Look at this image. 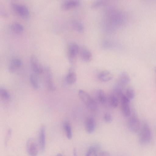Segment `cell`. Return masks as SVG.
<instances>
[{"instance_id":"11","label":"cell","mask_w":156,"mask_h":156,"mask_svg":"<svg viewBox=\"0 0 156 156\" xmlns=\"http://www.w3.org/2000/svg\"><path fill=\"white\" fill-rule=\"evenodd\" d=\"M39 145L40 150L43 152L44 150L45 145V129L44 126L41 127L38 135Z\"/></svg>"},{"instance_id":"15","label":"cell","mask_w":156,"mask_h":156,"mask_svg":"<svg viewBox=\"0 0 156 156\" xmlns=\"http://www.w3.org/2000/svg\"><path fill=\"white\" fill-rule=\"evenodd\" d=\"M80 57L82 61L85 62H89L92 58V55L91 52L85 48H82L80 52Z\"/></svg>"},{"instance_id":"2","label":"cell","mask_w":156,"mask_h":156,"mask_svg":"<svg viewBox=\"0 0 156 156\" xmlns=\"http://www.w3.org/2000/svg\"><path fill=\"white\" fill-rule=\"evenodd\" d=\"M78 94L80 99L88 108L92 111L96 109L97 107V103L87 93L83 90H80Z\"/></svg>"},{"instance_id":"18","label":"cell","mask_w":156,"mask_h":156,"mask_svg":"<svg viewBox=\"0 0 156 156\" xmlns=\"http://www.w3.org/2000/svg\"><path fill=\"white\" fill-rule=\"evenodd\" d=\"M97 99L102 104H104L106 101V98L104 90L102 89H99L96 92Z\"/></svg>"},{"instance_id":"9","label":"cell","mask_w":156,"mask_h":156,"mask_svg":"<svg viewBox=\"0 0 156 156\" xmlns=\"http://www.w3.org/2000/svg\"><path fill=\"white\" fill-rule=\"evenodd\" d=\"M130 81V77L128 74L126 72H122L119 75L118 82L115 88L122 90L124 87L129 83Z\"/></svg>"},{"instance_id":"30","label":"cell","mask_w":156,"mask_h":156,"mask_svg":"<svg viewBox=\"0 0 156 156\" xmlns=\"http://www.w3.org/2000/svg\"><path fill=\"white\" fill-rule=\"evenodd\" d=\"M99 156H110V154L107 151H101L99 153Z\"/></svg>"},{"instance_id":"24","label":"cell","mask_w":156,"mask_h":156,"mask_svg":"<svg viewBox=\"0 0 156 156\" xmlns=\"http://www.w3.org/2000/svg\"><path fill=\"white\" fill-rule=\"evenodd\" d=\"M135 92L131 87L128 88L126 91V96L130 100L133 98L135 96Z\"/></svg>"},{"instance_id":"26","label":"cell","mask_w":156,"mask_h":156,"mask_svg":"<svg viewBox=\"0 0 156 156\" xmlns=\"http://www.w3.org/2000/svg\"><path fill=\"white\" fill-rule=\"evenodd\" d=\"M105 3V1L98 0L94 2L91 5V8L96 9L103 5Z\"/></svg>"},{"instance_id":"25","label":"cell","mask_w":156,"mask_h":156,"mask_svg":"<svg viewBox=\"0 0 156 156\" xmlns=\"http://www.w3.org/2000/svg\"><path fill=\"white\" fill-rule=\"evenodd\" d=\"M0 95L3 99L7 100L9 98L10 95L8 92L4 88L0 87Z\"/></svg>"},{"instance_id":"31","label":"cell","mask_w":156,"mask_h":156,"mask_svg":"<svg viewBox=\"0 0 156 156\" xmlns=\"http://www.w3.org/2000/svg\"><path fill=\"white\" fill-rule=\"evenodd\" d=\"M90 147L97 151L100 149V146L98 144H95L92 145Z\"/></svg>"},{"instance_id":"10","label":"cell","mask_w":156,"mask_h":156,"mask_svg":"<svg viewBox=\"0 0 156 156\" xmlns=\"http://www.w3.org/2000/svg\"><path fill=\"white\" fill-rule=\"evenodd\" d=\"M30 66L33 71L36 74H40L43 72V69L39 63L38 59L34 55H32L30 58Z\"/></svg>"},{"instance_id":"19","label":"cell","mask_w":156,"mask_h":156,"mask_svg":"<svg viewBox=\"0 0 156 156\" xmlns=\"http://www.w3.org/2000/svg\"><path fill=\"white\" fill-rule=\"evenodd\" d=\"M108 101L110 105L113 108L117 107L119 104L118 98L114 94H111L109 95Z\"/></svg>"},{"instance_id":"4","label":"cell","mask_w":156,"mask_h":156,"mask_svg":"<svg viewBox=\"0 0 156 156\" xmlns=\"http://www.w3.org/2000/svg\"><path fill=\"white\" fill-rule=\"evenodd\" d=\"M79 51V46L77 44L72 43L69 45L67 50V56L70 63H74Z\"/></svg>"},{"instance_id":"29","label":"cell","mask_w":156,"mask_h":156,"mask_svg":"<svg viewBox=\"0 0 156 156\" xmlns=\"http://www.w3.org/2000/svg\"><path fill=\"white\" fill-rule=\"evenodd\" d=\"M11 130L10 129H9L8 131L5 141V145L7 144V142L9 140V139L11 135Z\"/></svg>"},{"instance_id":"34","label":"cell","mask_w":156,"mask_h":156,"mask_svg":"<svg viewBox=\"0 0 156 156\" xmlns=\"http://www.w3.org/2000/svg\"><path fill=\"white\" fill-rule=\"evenodd\" d=\"M155 73H156V68L155 69Z\"/></svg>"},{"instance_id":"21","label":"cell","mask_w":156,"mask_h":156,"mask_svg":"<svg viewBox=\"0 0 156 156\" xmlns=\"http://www.w3.org/2000/svg\"><path fill=\"white\" fill-rule=\"evenodd\" d=\"M11 28L12 30L18 33L21 32L23 30V25L18 22L12 23L11 26Z\"/></svg>"},{"instance_id":"22","label":"cell","mask_w":156,"mask_h":156,"mask_svg":"<svg viewBox=\"0 0 156 156\" xmlns=\"http://www.w3.org/2000/svg\"><path fill=\"white\" fill-rule=\"evenodd\" d=\"M72 25L74 28L78 32L82 33L83 31V27L79 21L76 20L73 21L72 22Z\"/></svg>"},{"instance_id":"5","label":"cell","mask_w":156,"mask_h":156,"mask_svg":"<svg viewBox=\"0 0 156 156\" xmlns=\"http://www.w3.org/2000/svg\"><path fill=\"white\" fill-rule=\"evenodd\" d=\"M141 125L139 119L136 114L132 115L128 120L129 128L131 131L134 133L139 132Z\"/></svg>"},{"instance_id":"16","label":"cell","mask_w":156,"mask_h":156,"mask_svg":"<svg viewBox=\"0 0 156 156\" xmlns=\"http://www.w3.org/2000/svg\"><path fill=\"white\" fill-rule=\"evenodd\" d=\"M97 77L100 80L106 82L111 80L113 78V75L109 71L104 70L100 72L98 74Z\"/></svg>"},{"instance_id":"27","label":"cell","mask_w":156,"mask_h":156,"mask_svg":"<svg viewBox=\"0 0 156 156\" xmlns=\"http://www.w3.org/2000/svg\"><path fill=\"white\" fill-rule=\"evenodd\" d=\"M86 156H98L97 151L90 147L86 153Z\"/></svg>"},{"instance_id":"13","label":"cell","mask_w":156,"mask_h":156,"mask_svg":"<svg viewBox=\"0 0 156 156\" xmlns=\"http://www.w3.org/2000/svg\"><path fill=\"white\" fill-rule=\"evenodd\" d=\"M22 65L21 60L19 58H14L10 61L8 69L11 73H14Z\"/></svg>"},{"instance_id":"28","label":"cell","mask_w":156,"mask_h":156,"mask_svg":"<svg viewBox=\"0 0 156 156\" xmlns=\"http://www.w3.org/2000/svg\"><path fill=\"white\" fill-rule=\"evenodd\" d=\"M104 119L105 122H110L112 120V117L110 114L106 113L104 115Z\"/></svg>"},{"instance_id":"12","label":"cell","mask_w":156,"mask_h":156,"mask_svg":"<svg viewBox=\"0 0 156 156\" xmlns=\"http://www.w3.org/2000/svg\"><path fill=\"white\" fill-rule=\"evenodd\" d=\"M80 4V1L78 0H66L62 3L61 5V8L63 10H68L77 7Z\"/></svg>"},{"instance_id":"7","label":"cell","mask_w":156,"mask_h":156,"mask_svg":"<svg viewBox=\"0 0 156 156\" xmlns=\"http://www.w3.org/2000/svg\"><path fill=\"white\" fill-rule=\"evenodd\" d=\"M26 149L30 156H37L38 153V146L32 138L29 139L26 143Z\"/></svg>"},{"instance_id":"33","label":"cell","mask_w":156,"mask_h":156,"mask_svg":"<svg viewBox=\"0 0 156 156\" xmlns=\"http://www.w3.org/2000/svg\"><path fill=\"white\" fill-rule=\"evenodd\" d=\"M56 156H63L62 154L60 153L58 154Z\"/></svg>"},{"instance_id":"32","label":"cell","mask_w":156,"mask_h":156,"mask_svg":"<svg viewBox=\"0 0 156 156\" xmlns=\"http://www.w3.org/2000/svg\"><path fill=\"white\" fill-rule=\"evenodd\" d=\"M73 156H77L76 150L75 148H74L73 150Z\"/></svg>"},{"instance_id":"23","label":"cell","mask_w":156,"mask_h":156,"mask_svg":"<svg viewBox=\"0 0 156 156\" xmlns=\"http://www.w3.org/2000/svg\"><path fill=\"white\" fill-rule=\"evenodd\" d=\"M30 83L34 88L37 89L39 88V84L37 79L36 76L33 74L30 75Z\"/></svg>"},{"instance_id":"3","label":"cell","mask_w":156,"mask_h":156,"mask_svg":"<svg viewBox=\"0 0 156 156\" xmlns=\"http://www.w3.org/2000/svg\"><path fill=\"white\" fill-rule=\"evenodd\" d=\"M121 102V109L123 115L126 117H129L131 115V110L129 105L130 100L122 92L117 95Z\"/></svg>"},{"instance_id":"17","label":"cell","mask_w":156,"mask_h":156,"mask_svg":"<svg viewBox=\"0 0 156 156\" xmlns=\"http://www.w3.org/2000/svg\"><path fill=\"white\" fill-rule=\"evenodd\" d=\"M77 79L76 73L72 68H70L66 77V82L69 84L74 83Z\"/></svg>"},{"instance_id":"14","label":"cell","mask_w":156,"mask_h":156,"mask_svg":"<svg viewBox=\"0 0 156 156\" xmlns=\"http://www.w3.org/2000/svg\"><path fill=\"white\" fill-rule=\"evenodd\" d=\"M85 128L87 132L89 134L92 133L95 128V122L92 117L88 118L85 122Z\"/></svg>"},{"instance_id":"1","label":"cell","mask_w":156,"mask_h":156,"mask_svg":"<svg viewBox=\"0 0 156 156\" xmlns=\"http://www.w3.org/2000/svg\"><path fill=\"white\" fill-rule=\"evenodd\" d=\"M139 132V140L142 144H146L149 142L151 139L152 134L150 128L146 122L141 125Z\"/></svg>"},{"instance_id":"20","label":"cell","mask_w":156,"mask_h":156,"mask_svg":"<svg viewBox=\"0 0 156 156\" xmlns=\"http://www.w3.org/2000/svg\"><path fill=\"white\" fill-rule=\"evenodd\" d=\"M63 126L67 137L69 140L71 139L72 137V132L70 124L69 122H66L64 123Z\"/></svg>"},{"instance_id":"8","label":"cell","mask_w":156,"mask_h":156,"mask_svg":"<svg viewBox=\"0 0 156 156\" xmlns=\"http://www.w3.org/2000/svg\"><path fill=\"white\" fill-rule=\"evenodd\" d=\"M45 80L47 88L51 91H54L56 89L54 83L52 75L50 68L46 67L45 68Z\"/></svg>"},{"instance_id":"6","label":"cell","mask_w":156,"mask_h":156,"mask_svg":"<svg viewBox=\"0 0 156 156\" xmlns=\"http://www.w3.org/2000/svg\"><path fill=\"white\" fill-rule=\"evenodd\" d=\"M11 5L15 11L21 16L24 18L29 17V12L25 5L16 3H12Z\"/></svg>"}]
</instances>
